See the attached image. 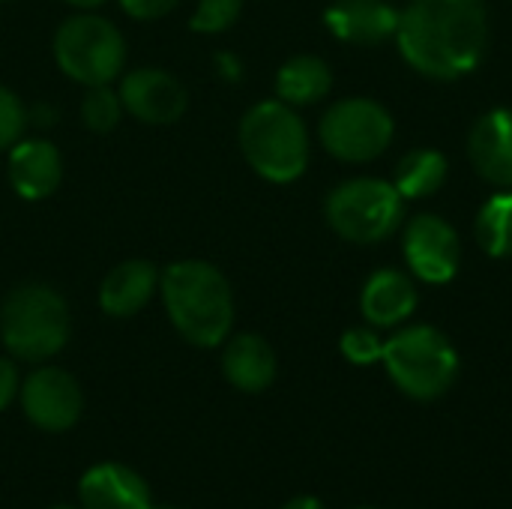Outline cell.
Here are the masks:
<instances>
[{
	"label": "cell",
	"mask_w": 512,
	"mask_h": 509,
	"mask_svg": "<svg viewBox=\"0 0 512 509\" xmlns=\"http://www.w3.org/2000/svg\"><path fill=\"white\" fill-rule=\"evenodd\" d=\"M399 51L426 78L453 81L474 72L489 45L486 0H411L399 12Z\"/></svg>",
	"instance_id": "obj_1"
},
{
	"label": "cell",
	"mask_w": 512,
	"mask_h": 509,
	"mask_svg": "<svg viewBox=\"0 0 512 509\" xmlns=\"http://www.w3.org/2000/svg\"><path fill=\"white\" fill-rule=\"evenodd\" d=\"M396 123L390 111L366 96L342 99L321 117L318 135L330 156L342 162H372L393 141Z\"/></svg>",
	"instance_id": "obj_8"
},
{
	"label": "cell",
	"mask_w": 512,
	"mask_h": 509,
	"mask_svg": "<svg viewBox=\"0 0 512 509\" xmlns=\"http://www.w3.org/2000/svg\"><path fill=\"white\" fill-rule=\"evenodd\" d=\"M24 105L18 102V96L6 87H0V150L18 144L21 132H24Z\"/></svg>",
	"instance_id": "obj_25"
},
{
	"label": "cell",
	"mask_w": 512,
	"mask_h": 509,
	"mask_svg": "<svg viewBox=\"0 0 512 509\" xmlns=\"http://www.w3.org/2000/svg\"><path fill=\"white\" fill-rule=\"evenodd\" d=\"M84 509H150L147 483L123 465H96L78 486Z\"/></svg>",
	"instance_id": "obj_14"
},
{
	"label": "cell",
	"mask_w": 512,
	"mask_h": 509,
	"mask_svg": "<svg viewBox=\"0 0 512 509\" xmlns=\"http://www.w3.org/2000/svg\"><path fill=\"white\" fill-rule=\"evenodd\" d=\"M342 354L354 363V366H372L384 357V342L375 330L369 327H354L342 336L339 342Z\"/></svg>",
	"instance_id": "obj_24"
},
{
	"label": "cell",
	"mask_w": 512,
	"mask_h": 509,
	"mask_svg": "<svg viewBox=\"0 0 512 509\" xmlns=\"http://www.w3.org/2000/svg\"><path fill=\"white\" fill-rule=\"evenodd\" d=\"M327 222L348 243H381L396 234L405 213V198L387 180L357 177L336 186L327 198Z\"/></svg>",
	"instance_id": "obj_6"
},
{
	"label": "cell",
	"mask_w": 512,
	"mask_h": 509,
	"mask_svg": "<svg viewBox=\"0 0 512 509\" xmlns=\"http://www.w3.org/2000/svg\"><path fill=\"white\" fill-rule=\"evenodd\" d=\"M324 21L336 39L351 45H381L399 30V12L387 0H336Z\"/></svg>",
	"instance_id": "obj_13"
},
{
	"label": "cell",
	"mask_w": 512,
	"mask_h": 509,
	"mask_svg": "<svg viewBox=\"0 0 512 509\" xmlns=\"http://www.w3.org/2000/svg\"><path fill=\"white\" fill-rule=\"evenodd\" d=\"M282 509H324V507H321V501H315V498H294V501H288Z\"/></svg>",
	"instance_id": "obj_28"
},
{
	"label": "cell",
	"mask_w": 512,
	"mask_h": 509,
	"mask_svg": "<svg viewBox=\"0 0 512 509\" xmlns=\"http://www.w3.org/2000/svg\"><path fill=\"white\" fill-rule=\"evenodd\" d=\"M330 87H333L330 66L312 54L291 57L276 75V93L291 108L294 105H312V102L324 99L330 93Z\"/></svg>",
	"instance_id": "obj_19"
},
{
	"label": "cell",
	"mask_w": 512,
	"mask_h": 509,
	"mask_svg": "<svg viewBox=\"0 0 512 509\" xmlns=\"http://www.w3.org/2000/svg\"><path fill=\"white\" fill-rule=\"evenodd\" d=\"M120 114H123L120 93H114L108 84H96V87L87 90V96L81 102V117H84L87 129L111 132L120 123Z\"/></svg>",
	"instance_id": "obj_22"
},
{
	"label": "cell",
	"mask_w": 512,
	"mask_h": 509,
	"mask_svg": "<svg viewBox=\"0 0 512 509\" xmlns=\"http://www.w3.org/2000/svg\"><path fill=\"white\" fill-rule=\"evenodd\" d=\"M381 363L390 381L417 402L444 396L459 375V354L453 342L429 324L405 327L387 339Z\"/></svg>",
	"instance_id": "obj_4"
},
{
	"label": "cell",
	"mask_w": 512,
	"mask_h": 509,
	"mask_svg": "<svg viewBox=\"0 0 512 509\" xmlns=\"http://www.w3.org/2000/svg\"><path fill=\"white\" fill-rule=\"evenodd\" d=\"M222 372L231 381V387L243 393H261L276 378V354L261 336L243 333L228 342L222 354Z\"/></svg>",
	"instance_id": "obj_17"
},
{
	"label": "cell",
	"mask_w": 512,
	"mask_h": 509,
	"mask_svg": "<svg viewBox=\"0 0 512 509\" xmlns=\"http://www.w3.org/2000/svg\"><path fill=\"white\" fill-rule=\"evenodd\" d=\"M468 156L474 171L495 183V186H512V108H495L486 111L471 135H468Z\"/></svg>",
	"instance_id": "obj_12"
},
{
	"label": "cell",
	"mask_w": 512,
	"mask_h": 509,
	"mask_svg": "<svg viewBox=\"0 0 512 509\" xmlns=\"http://www.w3.org/2000/svg\"><path fill=\"white\" fill-rule=\"evenodd\" d=\"M357 509H375V507H357Z\"/></svg>",
	"instance_id": "obj_31"
},
{
	"label": "cell",
	"mask_w": 512,
	"mask_h": 509,
	"mask_svg": "<svg viewBox=\"0 0 512 509\" xmlns=\"http://www.w3.org/2000/svg\"><path fill=\"white\" fill-rule=\"evenodd\" d=\"M18 393V369L9 360H0V411L15 399Z\"/></svg>",
	"instance_id": "obj_27"
},
{
	"label": "cell",
	"mask_w": 512,
	"mask_h": 509,
	"mask_svg": "<svg viewBox=\"0 0 512 509\" xmlns=\"http://www.w3.org/2000/svg\"><path fill=\"white\" fill-rule=\"evenodd\" d=\"M54 57L69 78L87 87L111 84L123 69L126 42L111 21L84 12L60 24L54 36Z\"/></svg>",
	"instance_id": "obj_7"
},
{
	"label": "cell",
	"mask_w": 512,
	"mask_h": 509,
	"mask_svg": "<svg viewBox=\"0 0 512 509\" xmlns=\"http://www.w3.org/2000/svg\"><path fill=\"white\" fill-rule=\"evenodd\" d=\"M420 297L414 282L399 273V270H378L366 279L363 294H360V309L363 318L372 327H396L408 321L417 309Z\"/></svg>",
	"instance_id": "obj_15"
},
{
	"label": "cell",
	"mask_w": 512,
	"mask_h": 509,
	"mask_svg": "<svg viewBox=\"0 0 512 509\" xmlns=\"http://www.w3.org/2000/svg\"><path fill=\"white\" fill-rule=\"evenodd\" d=\"M0 3H3V0H0Z\"/></svg>",
	"instance_id": "obj_32"
},
{
	"label": "cell",
	"mask_w": 512,
	"mask_h": 509,
	"mask_svg": "<svg viewBox=\"0 0 512 509\" xmlns=\"http://www.w3.org/2000/svg\"><path fill=\"white\" fill-rule=\"evenodd\" d=\"M402 249L411 273L429 285L450 282L462 264V240L456 228L435 213H423L408 222Z\"/></svg>",
	"instance_id": "obj_9"
},
{
	"label": "cell",
	"mask_w": 512,
	"mask_h": 509,
	"mask_svg": "<svg viewBox=\"0 0 512 509\" xmlns=\"http://www.w3.org/2000/svg\"><path fill=\"white\" fill-rule=\"evenodd\" d=\"M66 3H69V6H75V9H84V12H87V9H96V6H102L105 0H66Z\"/></svg>",
	"instance_id": "obj_29"
},
{
	"label": "cell",
	"mask_w": 512,
	"mask_h": 509,
	"mask_svg": "<svg viewBox=\"0 0 512 509\" xmlns=\"http://www.w3.org/2000/svg\"><path fill=\"white\" fill-rule=\"evenodd\" d=\"M474 237L486 255L512 258V192H501L480 207Z\"/></svg>",
	"instance_id": "obj_21"
},
{
	"label": "cell",
	"mask_w": 512,
	"mask_h": 509,
	"mask_svg": "<svg viewBox=\"0 0 512 509\" xmlns=\"http://www.w3.org/2000/svg\"><path fill=\"white\" fill-rule=\"evenodd\" d=\"M54 509H72V507H54Z\"/></svg>",
	"instance_id": "obj_30"
},
{
	"label": "cell",
	"mask_w": 512,
	"mask_h": 509,
	"mask_svg": "<svg viewBox=\"0 0 512 509\" xmlns=\"http://www.w3.org/2000/svg\"><path fill=\"white\" fill-rule=\"evenodd\" d=\"M447 156L432 150V147H420L402 156V162L396 165V180L393 186L399 189L402 198H429L435 195L444 180H447Z\"/></svg>",
	"instance_id": "obj_20"
},
{
	"label": "cell",
	"mask_w": 512,
	"mask_h": 509,
	"mask_svg": "<svg viewBox=\"0 0 512 509\" xmlns=\"http://www.w3.org/2000/svg\"><path fill=\"white\" fill-rule=\"evenodd\" d=\"M120 102L132 117L165 126L186 111V90L165 69H135L120 84Z\"/></svg>",
	"instance_id": "obj_11"
},
{
	"label": "cell",
	"mask_w": 512,
	"mask_h": 509,
	"mask_svg": "<svg viewBox=\"0 0 512 509\" xmlns=\"http://www.w3.org/2000/svg\"><path fill=\"white\" fill-rule=\"evenodd\" d=\"M162 300L177 333L198 345L216 348L234 324V297L228 279L207 261H177L159 279Z\"/></svg>",
	"instance_id": "obj_2"
},
{
	"label": "cell",
	"mask_w": 512,
	"mask_h": 509,
	"mask_svg": "<svg viewBox=\"0 0 512 509\" xmlns=\"http://www.w3.org/2000/svg\"><path fill=\"white\" fill-rule=\"evenodd\" d=\"M180 0H120V6L132 15V18H141V21H150V18H162L168 15Z\"/></svg>",
	"instance_id": "obj_26"
},
{
	"label": "cell",
	"mask_w": 512,
	"mask_h": 509,
	"mask_svg": "<svg viewBox=\"0 0 512 509\" xmlns=\"http://www.w3.org/2000/svg\"><path fill=\"white\" fill-rule=\"evenodd\" d=\"M63 174V162L54 144L48 141H18L9 153V183L12 189L27 198L39 201L48 198Z\"/></svg>",
	"instance_id": "obj_16"
},
{
	"label": "cell",
	"mask_w": 512,
	"mask_h": 509,
	"mask_svg": "<svg viewBox=\"0 0 512 509\" xmlns=\"http://www.w3.org/2000/svg\"><path fill=\"white\" fill-rule=\"evenodd\" d=\"M81 387L63 369H36L21 387V408L36 429L63 432L81 417Z\"/></svg>",
	"instance_id": "obj_10"
},
{
	"label": "cell",
	"mask_w": 512,
	"mask_h": 509,
	"mask_svg": "<svg viewBox=\"0 0 512 509\" xmlns=\"http://www.w3.org/2000/svg\"><path fill=\"white\" fill-rule=\"evenodd\" d=\"M0 336L18 360H48L69 339V309L48 285H21L0 309Z\"/></svg>",
	"instance_id": "obj_5"
},
{
	"label": "cell",
	"mask_w": 512,
	"mask_h": 509,
	"mask_svg": "<svg viewBox=\"0 0 512 509\" xmlns=\"http://www.w3.org/2000/svg\"><path fill=\"white\" fill-rule=\"evenodd\" d=\"M240 9H243V0H201L192 15V30L222 33L237 21Z\"/></svg>",
	"instance_id": "obj_23"
},
{
	"label": "cell",
	"mask_w": 512,
	"mask_h": 509,
	"mask_svg": "<svg viewBox=\"0 0 512 509\" xmlns=\"http://www.w3.org/2000/svg\"><path fill=\"white\" fill-rule=\"evenodd\" d=\"M156 285H159V276L150 261H123L105 276L99 303L108 315L129 318L150 303Z\"/></svg>",
	"instance_id": "obj_18"
},
{
	"label": "cell",
	"mask_w": 512,
	"mask_h": 509,
	"mask_svg": "<svg viewBox=\"0 0 512 509\" xmlns=\"http://www.w3.org/2000/svg\"><path fill=\"white\" fill-rule=\"evenodd\" d=\"M246 162L270 183H291L309 165V135L291 105L261 102L240 123Z\"/></svg>",
	"instance_id": "obj_3"
}]
</instances>
